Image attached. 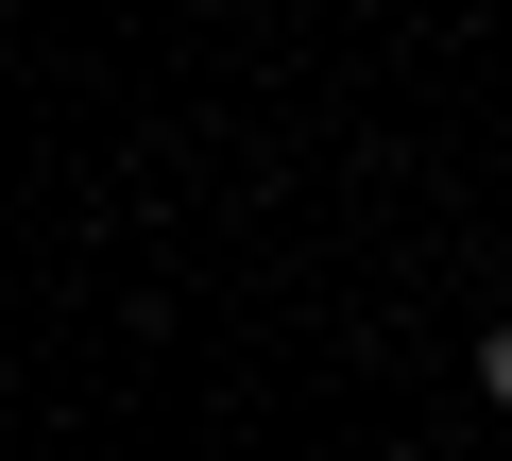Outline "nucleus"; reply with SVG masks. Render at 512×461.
<instances>
[{
	"label": "nucleus",
	"mask_w": 512,
	"mask_h": 461,
	"mask_svg": "<svg viewBox=\"0 0 512 461\" xmlns=\"http://www.w3.org/2000/svg\"><path fill=\"white\" fill-rule=\"evenodd\" d=\"M478 393H495V410H512V325H495V342H478Z\"/></svg>",
	"instance_id": "obj_1"
}]
</instances>
